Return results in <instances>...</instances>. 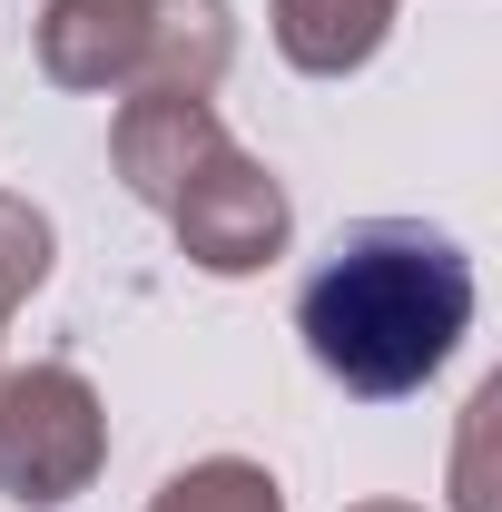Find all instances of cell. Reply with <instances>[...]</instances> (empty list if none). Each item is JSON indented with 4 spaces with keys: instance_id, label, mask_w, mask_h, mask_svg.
<instances>
[{
    "instance_id": "2",
    "label": "cell",
    "mask_w": 502,
    "mask_h": 512,
    "mask_svg": "<svg viewBox=\"0 0 502 512\" xmlns=\"http://www.w3.org/2000/svg\"><path fill=\"white\" fill-rule=\"evenodd\" d=\"M237 60V10L227 0H50L40 10V69L60 89H217Z\"/></svg>"
},
{
    "instance_id": "9",
    "label": "cell",
    "mask_w": 502,
    "mask_h": 512,
    "mask_svg": "<svg viewBox=\"0 0 502 512\" xmlns=\"http://www.w3.org/2000/svg\"><path fill=\"white\" fill-rule=\"evenodd\" d=\"M493 434H502V375L463 404V444H453V512H502V503H493Z\"/></svg>"
},
{
    "instance_id": "7",
    "label": "cell",
    "mask_w": 502,
    "mask_h": 512,
    "mask_svg": "<svg viewBox=\"0 0 502 512\" xmlns=\"http://www.w3.org/2000/svg\"><path fill=\"white\" fill-rule=\"evenodd\" d=\"M148 512H286V493H276V473L247 463V453H207L188 473H168Z\"/></svg>"
},
{
    "instance_id": "4",
    "label": "cell",
    "mask_w": 502,
    "mask_h": 512,
    "mask_svg": "<svg viewBox=\"0 0 502 512\" xmlns=\"http://www.w3.org/2000/svg\"><path fill=\"white\" fill-rule=\"evenodd\" d=\"M158 217L178 227V247H188L207 276H256V266H276L286 237H296V207L276 188V168H256L237 138H217L188 178H178V197H168Z\"/></svg>"
},
{
    "instance_id": "8",
    "label": "cell",
    "mask_w": 502,
    "mask_h": 512,
    "mask_svg": "<svg viewBox=\"0 0 502 512\" xmlns=\"http://www.w3.org/2000/svg\"><path fill=\"white\" fill-rule=\"evenodd\" d=\"M40 276H50V217L30 197H0V335L20 316V296H40Z\"/></svg>"
},
{
    "instance_id": "3",
    "label": "cell",
    "mask_w": 502,
    "mask_h": 512,
    "mask_svg": "<svg viewBox=\"0 0 502 512\" xmlns=\"http://www.w3.org/2000/svg\"><path fill=\"white\" fill-rule=\"evenodd\" d=\"M109 463V414L79 365H20L0 375V493L30 512L89 493Z\"/></svg>"
},
{
    "instance_id": "10",
    "label": "cell",
    "mask_w": 502,
    "mask_h": 512,
    "mask_svg": "<svg viewBox=\"0 0 502 512\" xmlns=\"http://www.w3.org/2000/svg\"><path fill=\"white\" fill-rule=\"evenodd\" d=\"M355 512H424V503H355Z\"/></svg>"
},
{
    "instance_id": "5",
    "label": "cell",
    "mask_w": 502,
    "mask_h": 512,
    "mask_svg": "<svg viewBox=\"0 0 502 512\" xmlns=\"http://www.w3.org/2000/svg\"><path fill=\"white\" fill-rule=\"evenodd\" d=\"M217 138H227V119H217L197 89H138L119 109V128H109V158H119V178H128L138 207H168L178 178H188Z\"/></svg>"
},
{
    "instance_id": "1",
    "label": "cell",
    "mask_w": 502,
    "mask_h": 512,
    "mask_svg": "<svg viewBox=\"0 0 502 512\" xmlns=\"http://www.w3.org/2000/svg\"><path fill=\"white\" fill-rule=\"evenodd\" d=\"M296 335H306L315 375H335L365 404L424 394L473 335V256L424 217H365L306 276Z\"/></svg>"
},
{
    "instance_id": "6",
    "label": "cell",
    "mask_w": 502,
    "mask_h": 512,
    "mask_svg": "<svg viewBox=\"0 0 502 512\" xmlns=\"http://www.w3.org/2000/svg\"><path fill=\"white\" fill-rule=\"evenodd\" d=\"M404 0H276V50L306 69V79H345L384 50Z\"/></svg>"
}]
</instances>
